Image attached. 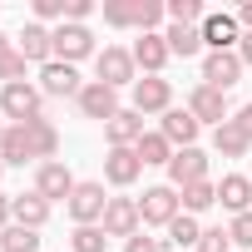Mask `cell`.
<instances>
[{"label": "cell", "mask_w": 252, "mask_h": 252, "mask_svg": "<svg viewBox=\"0 0 252 252\" xmlns=\"http://www.w3.org/2000/svg\"><path fill=\"white\" fill-rule=\"evenodd\" d=\"M94 74H99V84H109V89H124V84H139V64H134V50H124V45H104L99 55H94Z\"/></svg>", "instance_id": "6da1fadb"}, {"label": "cell", "mask_w": 252, "mask_h": 252, "mask_svg": "<svg viewBox=\"0 0 252 252\" xmlns=\"http://www.w3.org/2000/svg\"><path fill=\"white\" fill-rule=\"evenodd\" d=\"M178 213H183V203H178V188H168V183H158V188H144V198H139V218H144V227H168Z\"/></svg>", "instance_id": "7a4b0ae2"}, {"label": "cell", "mask_w": 252, "mask_h": 252, "mask_svg": "<svg viewBox=\"0 0 252 252\" xmlns=\"http://www.w3.org/2000/svg\"><path fill=\"white\" fill-rule=\"evenodd\" d=\"M40 104H45V94H40L30 79L0 89V114H5L10 124H30V119H40Z\"/></svg>", "instance_id": "3957f363"}, {"label": "cell", "mask_w": 252, "mask_h": 252, "mask_svg": "<svg viewBox=\"0 0 252 252\" xmlns=\"http://www.w3.org/2000/svg\"><path fill=\"white\" fill-rule=\"evenodd\" d=\"M89 55H99L94 50V30L89 25H55V60H64V64H79V60H89Z\"/></svg>", "instance_id": "277c9868"}, {"label": "cell", "mask_w": 252, "mask_h": 252, "mask_svg": "<svg viewBox=\"0 0 252 252\" xmlns=\"http://www.w3.org/2000/svg\"><path fill=\"white\" fill-rule=\"evenodd\" d=\"M134 114H168L173 109V84L163 79V74H144L139 84H134V104H129Z\"/></svg>", "instance_id": "5b68a950"}, {"label": "cell", "mask_w": 252, "mask_h": 252, "mask_svg": "<svg viewBox=\"0 0 252 252\" xmlns=\"http://www.w3.org/2000/svg\"><path fill=\"white\" fill-rule=\"evenodd\" d=\"M198 30H203L208 55H218V50H237V40H242V25H237V15H227V10H208Z\"/></svg>", "instance_id": "8992f818"}, {"label": "cell", "mask_w": 252, "mask_h": 252, "mask_svg": "<svg viewBox=\"0 0 252 252\" xmlns=\"http://www.w3.org/2000/svg\"><path fill=\"white\" fill-rule=\"evenodd\" d=\"M208 178V154L193 144V149H173V158H168V188H188V183H203Z\"/></svg>", "instance_id": "52a82bcc"}, {"label": "cell", "mask_w": 252, "mask_h": 252, "mask_svg": "<svg viewBox=\"0 0 252 252\" xmlns=\"http://www.w3.org/2000/svg\"><path fill=\"white\" fill-rule=\"evenodd\" d=\"M188 114H193L198 124H213V129H222V124L232 119L227 94H222V89H208V84H198V89L188 94Z\"/></svg>", "instance_id": "ba28073f"}, {"label": "cell", "mask_w": 252, "mask_h": 252, "mask_svg": "<svg viewBox=\"0 0 252 252\" xmlns=\"http://www.w3.org/2000/svg\"><path fill=\"white\" fill-rule=\"evenodd\" d=\"M104 208H109V198H104V183H79V188L69 193V218H74V227L104 222Z\"/></svg>", "instance_id": "9c48e42d"}, {"label": "cell", "mask_w": 252, "mask_h": 252, "mask_svg": "<svg viewBox=\"0 0 252 252\" xmlns=\"http://www.w3.org/2000/svg\"><path fill=\"white\" fill-rule=\"evenodd\" d=\"M109 237H139V227H144V218H139V203L134 198H109V208H104V222H99Z\"/></svg>", "instance_id": "30bf717a"}, {"label": "cell", "mask_w": 252, "mask_h": 252, "mask_svg": "<svg viewBox=\"0 0 252 252\" xmlns=\"http://www.w3.org/2000/svg\"><path fill=\"white\" fill-rule=\"evenodd\" d=\"M242 79V60H237V50H218V55H203V84L208 89H232Z\"/></svg>", "instance_id": "8fae6325"}, {"label": "cell", "mask_w": 252, "mask_h": 252, "mask_svg": "<svg viewBox=\"0 0 252 252\" xmlns=\"http://www.w3.org/2000/svg\"><path fill=\"white\" fill-rule=\"evenodd\" d=\"M79 69L74 64H64V60H50L45 69H40V94H50V99H79Z\"/></svg>", "instance_id": "7c38bea8"}, {"label": "cell", "mask_w": 252, "mask_h": 252, "mask_svg": "<svg viewBox=\"0 0 252 252\" xmlns=\"http://www.w3.org/2000/svg\"><path fill=\"white\" fill-rule=\"evenodd\" d=\"M79 114L84 119H99V124H109L114 114H119V89H109V84H99V79H89L84 89H79Z\"/></svg>", "instance_id": "4fadbf2b"}, {"label": "cell", "mask_w": 252, "mask_h": 252, "mask_svg": "<svg viewBox=\"0 0 252 252\" xmlns=\"http://www.w3.org/2000/svg\"><path fill=\"white\" fill-rule=\"evenodd\" d=\"M74 188H79V183H74V173H69V168H64L60 158H55V163H40V168H35V193H40L45 203H60V198L69 203V193H74Z\"/></svg>", "instance_id": "5bb4252c"}, {"label": "cell", "mask_w": 252, "mask_h": 252, "mask_svg": "<svg viewBox=\"0 0 252 252\" xmlns=\"http://www.w3.org/2000/svg\"><path fill=\"white\" fill-rule=\"evenodd\" d=\"M15 50H20L30 64H40V69H45V64L55 60V30H45L40 20H30V25L15 35Z\"/></svg>", "instance_id": "9a60e30c"}, {"label": "cell", "mask_w": 252, "mask_h": 252, "mask_svg": "<svg viewBox=\"0 0 252 252\" xmlns=\"http://www.w3.org/2000/svg\"><path fill=\"white\" fill-rule=\"evenodd\" d=\"M144 134H149V129H144V114H134V109H119V114L104 124V139H109V149H134Z\"/></svg>", "instance_id": "2e32d148"}, {"label": "cell", "mask_w": 252, "mask_h": 252, "mask_svg": "<svg viewBox=\"0 0 252 252\" xmlns=\"http://www.w3.org/2000/svg\"><path fill=\"white\" fill-rule=\"evenodd\" d=\"M198 129H203V124H198L188 109H168L163 124H158V134H163L173 149H193V144H198Z\"/></svg>", "instance_id": "e0dca14e"}, {"label": "cell", "mask_w": 252, "mask_h": 252, "mask_svg": "<svg viewBox=\"0 0 252 252\" xmlns=\"http://www.w3.org/2000/svg\"><path fill=\"white\" fill-rule=\"evenodd\" d=\"M168 60H173V50H168L163 35H139V40H134V64H139L144 74H163Z\"/></svg>", "instance_id": "ac0fdd59"}, {"label": "cell", "mask_w": 252, "mask_h": 252, "mask_svg": "<svg viewBox=\"0 0 252 252\" xmlns=\"http://www.w3.org/2000/svg\"><path fill=\"white\" fill-rule=\"evenodd\" d=\"M139 173H144V163H139V154H134V149H109V158H104V178H109L114 188L139 183Z\"/></svg>", "instance_id": "d6986e66"}, {"label": "cell", "mask_w": 252, "mask_h": 252, "mask_svg": "<svg viewBox=\"0 0 252 252\" xmlns=\"http://www.w3.org/2000/svg\"><path fill=\"white\" fill-rule=\"evenodd\" d=\"M218 203L237 218V213H252V183H247V173H227L222 183H218Z\"/></svg>", "instance_id": "ffe728a7"}, {"label": "cell", "mask_w": 252, "mask_h": 252, "mask_svg": "<svg viewBox=\"0 0 252 252\" xmlns=\"http://www.w3.org/2000/svg\"><path fill=\"white\" fill-rule=\"evenodd\" d=\"M30 158H35V149H30L25 124H10V129H5V139H0V163H5V168H25Z\"/></svg>", "instance_id": "44dd1931"}, {"label": "cell", "mask_w": 252, "mask_h": 252, "mask_svg": "<svg viewBox=\"0 0 252 252\" xmlns=\"http://www.w3.org/2000/svg\"><path fill=\"white\" fill-rule=\"evenodd\" d=\"M25 134H30V149H35V158L40 163H55V154H60V129L40 114V119H30L25 124Z\"/></svg>", "instance_id": "7402d4cb"}, {"label": "cell", "mask_w": 252, "mask_h": 252, "mask_svg": "<svg viewBox=\"0 0 252 252\" xmlns=\"http://www.w3.org/2000/svg\"><path fill=\"white\" fill-rule=\"evenodd\" d=\"M134 154H139V163L144 168H168V158H173V144L154 129V134H144L139 144H134Z\"/></svg>", "instance_id": "603a6c76"}, {"label": "cell", "mask_w": 252, "mask_h": 252, "mask_svg": "<svg viewBox=\"0 0 252 252\" xmlns=\"http://www.w3.org/2000/svg\"><path fill=\"white\" fill-rule=\"evenodd\" d=\"M15 222H20V227H35V232H40V227L50 222V203H45V198H40L35 188H30V193H20V198H15Z\"/></svg>", "instance_id": "cb8c5ba5"}, {"label": "cell", "mask_w": 252, "mask_h": 252, "mask_svg": "<svg viewBox=\"0 0 252 252\" xmlns=\"http://www.w3.org/2000/svg\"><path fill=\"white\" fill-rule=\"evenodd\" d=\"M163 20H168L163 0H134V30L139 35H163Z\"/></svg>", "instance_id": "d4e9b609"}, {"label": "cell", "mask_w": 252, "mask_h": 252, "mask_svg": "<svg viewBox=\"0 0 252 252\" xmlns=\"http://www.w3.org/2000/svg\"><path fill=\"white\" fill-rule=\"evenodd\" d=\"M163 40H168V50L183 55V60H193V55L203 50V30H198V25H168Z\"/></svg>", "instance_id": "484cf974"}, {"label": "cell", "mask_w": 252, "mask_h": 252, "mask_svg": "<svg viewBox=\"0 0 252 252\" xmlns=\"http://www.w3.org/2000/svg\"><path fill=\"white\" fill-rule=\"evenodd\" d=\"M178 203H183L188 218H198V213H208V208L218 203V183H208V178H203V183H188V188L178 193Z\"/></svg>", "instance_id": "4316f807"}, {"label": "cell", "mask_w": 252, "mask_h": 252, "mask_svg": "<svg viewBox=\"0 0 252 252\" xmlns=\"http://www.w3.org/2000/svg\"><path fill=\"white\" fill-rule=\"evenodd\" d=\"M0 252H40V232H35V227L10 222L5 232H0Z\"/></svg>", "instance_id": "83f0119b"}, {"label": "cell", "mask_w": 252, "mask_h": 252, "mask_svg": "<svg viewBox=\"0 0 252 252\" xmlns=\"http://www.w3.org/2000/svg\"><path fill=\"white\" fill-rule=\"evenodd\" d=\"M213 149H218L222 158H242V154H247L252 144H247V139L237 134V124L227 119V124H222V129H213Z\"/></svg>", "instance_id": "f1b7e54d"}, {"label": "cell", "mask_w": 252, "mask_h": 252, "mask_svg": "<svg viewBox=\"0 0 252 252\" xmlns=\"http://www.w3.org/2000/svg\"><path fill=\"white\" fill-rule=\"evenodd\" d=\"M109 247V232L99 227V222H89V227H74L69 232V252H104Z\"/></svg>", "instance_id": "f546056e"}, {"label": "cell", "mask_w": 252, "mask_h": 252, "mask_svg": "<svg viewBox=\"0 0 252 252\" xmlns=\"http://www.w3.org/2000/svg\"><path fill=\"white\" fill-rule=\"evenodd\" d=\"M198 237H203V227H198V218H188V213H178V218L168 222V242H173V247H198Z\"/></svg>", "instance_id": "4dcf8cb0"}, {"label": "cell", "mask_w": 252, "mask_h": 252, "mask_svg": "<svg viewBox=\"0 0 252 252\" xmlns=\"http://www.w3.org/2000/svg\"><path fill=\"white\" fill-rule=\"evenodd\" d=\"M203 0H168V25H203Z\"/></svg>", "instance_id": "1f68e13d"}, {"label": "cell", "mask_w": 252, "mask_h": 252, "mask_svg": "<svg viewBox=\"0 0 252 252\" xmlns=\"http://www.w3.org/2000/svg\"><path fill=\"white\" fill-rule=\"evenodd\" d=\"M25 55L20 50H10V55H0V89H5V84H25Z\"/></svg>", "instance_id": "d6a6232c"}, {"label": "cell", "mask_w": 252, "mask_h": 252, "mask_svg": "<svg viewBox=\"0 0 252 252\" xmlns=\"http://www.w3.org/2000/svg\"><path fill=\"white\" fill-rule=\"evenodd\" d=\"M104 20L114 30H129L134 25V0H104Z\"/></svg>", "instance_id": "836d02e7"}, {"label": "cell", "mask_w": 252, "mask_h": 252, "mask_svg": "<svg viewBox=\"0 0 252 252\" xmlns=\"http://www.w3.org/2000/svg\"><path fill=\"white\" fill-rule=\"evenodd\" d=\"M198 252H232V237H227V227H203V237H198Z\"/></svg>", "instance_id": "e575fe53"}, {"label": "cell", "mask_w": 252, "mask_h": 252, "mask_svg": "<svg viewBox=\"0 0 252 252\" xmlns=\"http://www.w3.org/2000/svg\"><path fill=\"white\" fill-rule=\"evenodd\" d=\"M227 237H232V247H252V213H237L227 222Z\"/></svg>", "instance_id": "d590c367"}, {"label": "cell", "mask_w": 252, "mask_h": 252, "mask_svg": "<svg viewBox=\"0 0 252 252\" xmlns=\"http://www.w3.org/2000/svg\"><path fill=\"white\" fill-rule=\"evenodd\" d=\"M64 15H69V0H35V20H55V25H64Z\"/></svg>", "instance_id": "8d00e7d4"}, {"label": "cell", "mask_w": 252, "mask_h": 252, "mask_svg": "<svg viewBox=\"0 0 252 252\" xmlns=\"http://www.w3.org/2000/svg\"><path fill=\"white\" fill-rule=\"evenodd\" d=\"M124 252H163V242H158V237H144V232H139V237H129V242H124Z\"/></svg>", "instance_id": "74e56055"}, {"label": "cell", "mask_w": 252, "mask_h": 252, "mask_svg": "<svg viewBox=\"0 0 252 252\" xmlns=\"http://www.w3.org/2000/svg\"><path fill=\"white\" fill-rule=\"evenodd\" d=\"M89 15H94V5H89V0H69V15H64V20H69V25H84Z\"/></svg>", "instance_id": "f35d334b"}, {"label": "cell", "mask_w": 252, "mask_h": 252, "mask_svg": "<svg viewBox=\"0 0 252 252\" xmlns=\"http://www.w3.org/2000/svg\"><path fill=\"white\" fill-rule=\"evenodd\" d=\"M232 124H237V134H242V139L252 144V104H242V109L232 114Z\"/></svg>", "instance_id": "ab89813d"}, {"label": "cell", "mask_w": 252, "mask_h": 252, "mask_svg": "<svg viewBox=\"0 0 252 252\" xmlns=\"http://www.w3.org/2000/svg\"><path fill=\"white\" fill-rule=\"evenodd\" d=\"M15 222V198H5V193H0V232H5Z\"/></svg>", "instance_id": "60d3db41"}, {"label": "cell", "mask_w": 252, "mask_h": 252, "mask_svg": "<svg viewBox=\"0 0 252 252\" xmlns=\"http://www.w3.org/2000/svg\"><path fill=\"white\" fill-rule=\"evenodd\" d=\"M237 60H242V69L252 64V35H247V30H242V40H237Z\"/></svg>", "instance_id": "b9f144b4"}, {"label": "cell", "mask_w": 252, "mask_h": 252, "mask_svg": "<svg viewBox=\"0 0 252 252\" xmlns=\"http://www.w3.org/2000/svg\"><path fill=\"white\" fill-rule=\"evenodd\" d=\"M237 25L252 35V0H242V5H237Z\"/></svg>", "instance_id": "7bdbcfd3"}, {"label": "cell", "mask_w": 252, "mask_h": 252, "mask_svg": "<svg viewBox=\"0 0 252 252\" xmlns=\"http://www.w3.org/2000/svg\"><path fill=\"white\" fill-rule=\"evenodd\" d=\"M10 50H15V45H10V35H5V30H0V55H10Z\"/></svg>", "instance_id": "ee69618b"}, {"label": "cell", "mask_w": 252, "mask_h": 252, "mask_svg": "<svg viewBox=\"0 0 252 252\" xmlns=\"http://www.w3.org/2000/svg\"><path fill=\"white\" fill-rule=\"evenodd\" d=\"M5 129H10V124H5V114H0V139H5Z\"/></svg>", "instance_id": "f6af8a7d"}, {"label": "cell", "mask_w": 252, "mask_h": 252, "mask_svg": "<svg viewBox=\"0 0 252 252\" xmlns=\"http://www.w3.org/2000/svg\"><path fill=\"white\" fill-rule=\"evenodd\" d=\"M0 178H5V163H0Z\"/></svg>", "instance_id": "bcb514c9"}, {"label": "cell", "mask_w": 252, "mask_h": 252, "mask_svg": "<svg viewBox=\"0 0 252 252\" xmlns=\"http://www.w3.org/2000/svg\"><path fill=\"white\" fill-rule=\"evenodd\" d=\"M247 183H252V173H247Z\"/></svg>", "instance_id": "7dc6e473"}]
</instances>
